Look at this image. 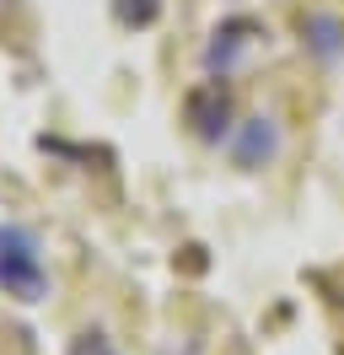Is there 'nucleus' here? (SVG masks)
Instances as JSON below:
<instances>
[{
  "instance_id": "obj_1",
  "label": "nucleus",
  "mask_w": 344,
  "mask_h": 355,
  "mask_svg": "<svg viewBox=\"0 0 344 355\" xmlns=\"http://www.w3.org/2000/svg\"><path fill=\"white\" fill-rule=\"evenodd\" d=\"M237 156H242V167H253L258 156H275V130H269L264 119H253V124H248V146Z\"/></svg>"
}]
</instances>
